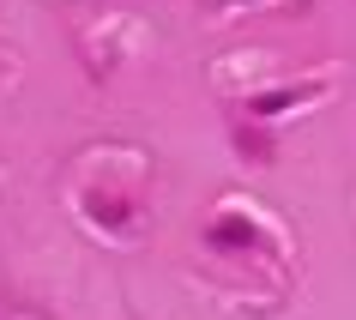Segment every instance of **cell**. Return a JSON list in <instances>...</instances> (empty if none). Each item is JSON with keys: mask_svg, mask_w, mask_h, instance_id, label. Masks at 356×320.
<instances>
[{"mask_svg": "<svg viewBox=\"0 0 356 320\" xmlns=\"http://www.w3.org/2000/svg\"><path fill=\"white\" fill-rule=\"evenodd\" d=\"M79 211H85V224L103 230V236H133L139 218H145L139 175H127V182H103V175H91V182L79 188Z\"/></svg>", "mask_w": 356, "mask_h": 320, "instance_id": "obj_1", "label": "cell"}, {"mask_svg": "<svg viewBox=\"0 0 356 320\" xmlns=\"http://www.w3.org/2000/svg\"><path fill=\"white\" fill-rule=\"evenodd\" d=\"M206 248L211 254H229V260H254V254H278V236L266 230V218H260V206H218L211 211V224H206Z\"/></svg>", "mask_w": 356, "mask_h": 320, "instance_id": "obj_2", "label": "cell"}, {"mask_svg": "<svg viewBox=\"0 0 356 320\" xmlns=\"http://www.w3.org/2000/svg\"><path fill=\"white\" fill-rule=\"evenodd\" d=\"M320 97H326V79H308V85H278V91H254V97H242V115H236V121H260V127H272L278 115L308 109V103H320Z\"/></svg>", "mask_w": 356, "mask_h": 320, "instance_id": "obj_3", "label": "cell"}, {"mask_svg": "<svg viewBox=\"0 0 356 320\" xmlns=\"http://www.w3.org/2000/svg\"><path fill=\"white\" fill-rule=\"evenodd\" d=\"M229 139H236V151H242V157H254V163H272V157H278L272 127H260V121H236V127H229Z\"/></svg>", "mask_w": 356, "mask_h": 320, "instance_id": "obj_4", "label": "cell"}, {"mask_svg": "<svg viewBox=\"0 0 356 320\" xmlns=\"http://www.w3.org/2000/svg\"><path fill=\"white\" fill-rule=\"evenodd\" d=\"M224 13H260V6H278V0H218Z\"/></svg>", "mask_w": 356, "mask_h": 320, "instance_id": "obj_5", "label": "cell"}]
</instances>
